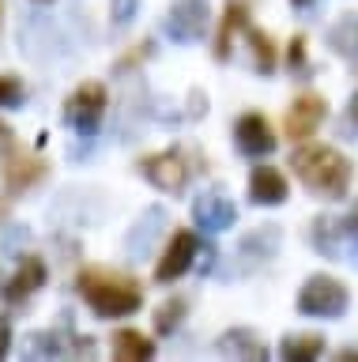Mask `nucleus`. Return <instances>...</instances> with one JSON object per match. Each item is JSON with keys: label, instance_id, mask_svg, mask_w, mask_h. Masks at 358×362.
Here are the masks:
<instances>
[{"label": "nucleus", "instance_id": "29", "mask_svg": "<svg viewBox=\"0 0 358 362\" xmlns=\"http://www.w3.org/2000/svg\"><path fill=\"white\" fill-rule=\"evenodd\" d=\"M347 117H351L358 124V90H354V98H351V106H347Z\"/></svg>", "mask_w": 358, "mask_h": 362}, {"label": "nucleus", "instance_id": "32", "mask_svg": "<svg viewBox=\"0 0 358 362\" xmlns=\"http://www.w3.org/2000/svg\"><path fill=\"white\" fill-rule=\"evenodd\" d=\"M0 27H4V0H0Z\"/></svg>", "mask_w": 358, "mask_h": 362}, {"label": "nucleus", "instance_id": "31", "mask_svg": "<svg viewBox=\"0 0 358 362\" xmlns=\"http://www.w3.org/2000/svg\"><path fill=\"white\" fill-rule=\"evenodd\" d=\"M294 8H309V4H317V0H290Z\"/></svg>", "mask_w": 358, "mask_h": 362}, {"label": "nucleus", "instance_id": "13", "mask_svg": "<svg viewBox=\"0 0 358 362\" xmlns=\"http://www.w3.org/2000/svg\"><path fill=\"white\" fill-rule=\"evenodd\" d=\"M193 219L204 226L208 234H222L238 223V204L230 197H222V192H215V189H208L193 200Z\"/></svg>", "mask_w": 358, "mask_h": 362}, {"label": "nucleus", "instance_id": "16", "mask_svg": "<svg viewBox=\"0 0 358 362\" xmlns=\"http://www.w3.org/2000/svg\"><path fill=\"white\" fill-rule=\"evenodd\" d=\"M109 355L117 362H148L159 355V344L140 328H117L114 339H109Z\"/></svg>", "mask_w": 358, "mask_h": 362}, {"label": "nucleus", "instance_id": "6", "mask_svg": "<svg viewBox=\"0 0 358 362\" xmlns=\"http://www.w3.org/2000/svg\"><path fill=\"white\" fill-rule=\"evenodd\" d=\"M196 253H200V234L189 230V226H177V230L166 238V249L155 264V283L170 287L174 279H181L189 268L196 264Z\"/></svg>", "mask_w": 358, "mask_h": 362}, {"label": "nucleus", "instance_id": "4", "mask_svg": "<svg viewBox=\"0 0 358 362\" xmlns=\"http://www.w3.org/2000/svg\"><path fill=\"white\" fill-rule=\"evenodd\" d=\"M106 106H109V90H106L102 79H83V83L64 98V124L80 136H95L102 129Z\"/></svg>", "mask_w": 358, "mask_h": 362}, {"label": "nucleus", "instance_id": "2", "mask_svg": "<svg viewBox=\"0 0 358 362\" xmlns=\"http://www.w3.org/2000/svg\"><path fill=\"white\" fill-rule=\"evenodd\" d=\"M290 170H294V177L309 192L328 197V200H343L347 189H351V177H354L351 158H347L340 147L313 144V140H302L294 147V155H290Z\"/></svg>", "mask_w": 358, "mask_h": 362}, {"label": "nucleus", "instance_id": "7", "mask_svg": "<svg viewBox=\"0 0 358 362\" xmlns=\"http://www.w3.org/2000/svg\"><path fill=\"white\" fill-rule=\"evenodd\" d=\"M208 23H211V4L208 0H174L170 11H166L162 27L174 42L193 45L208 38Z\"/></svg>", "mask_w": 358, "mask_h": 362}, {"label": "nucleus", "instance_id": "20", "mask_svg": "<svg viewBox=\"0 0 358 362\" xmlns=\"http://www.w3.org/2000/svg\"><path fill=\"white\" fill-rule=\"evenodd\" d=\"M185 317H189V302L181 298V294H174V298L159 302V310H151V328H155V336H174L177 328L185 325Z\"/></svg>", "mask_w": 358, "mask_h": 362}, {"label": "nucleus", "instance_id": "28", "mask_svg": "<svg viewBox=\"0 0 358 362\" xmlns=\"http://www.w3.org/2000/svg\"><path fill=\"white\" fill-rule=\"evenodd\" d=\"M12 144V129H8V121H0V147Z\"/></svg>", "mask_w": 358, "mask_h": 362}, {"label": "nucleus", "instance_id": "30", "mask_svg": "<svg viewBox=\"0 0 358 362\" xmlns=\"http://www.w3.org/2000/svg\"><path fill=\"white\" fill-rule=\"evenodd\" d=\"M340 358H343V362H351V358H358V351H354V347H347V351H340Z\"/></svg>", "mask_w": 358, "mask_h": 362}, {"label": "nucleus", "instance_id": "17", "mask_svg": "<svg viewBox=\"0 0 358 362\" xmlns=\"http://www.w3.org/2000/svg\"><path fill=\"white\" fill-rule=\"evenodd\" d=\"M324 347H328V339L321 332H290L279 344V358L283 362H313L324 355Z\"/></svg>", "mask_w": 358, "mask_h": 362}, {"label": "nucleus", "instance_id": "1", "mask_svg": "<svg viewBox=\"0 0 358 362\" xmlns=\"http://www.w3.org/2000/svg\"><path fill=\"white\" fill-rule=\"evenodd\" d=\"M76 291L87 302V310L102 321L114 317H132L143 310V287L129 272L106 268V264H87L76 272Z\"/></svg>", "mask_w": 358, "mask_h": 362}, {"label": "nucleus", "instance_id": "3", "mask_svg": "<svg viewBox=\"0 0 358 362\" xmlns=\"http://www.w3.org/2000/svg\"><path fill=\"white\" fill-rule=\"evenodd\" d=\"M347 305H351V291H347L335 276H328V272L309 276L306 283H302L298 298H294V310L302 317H324V321L343 317Z\"/></svg>", "mask_w": 358, "mask_h": 362}, {"label": "nucleus", "instance_id": "22", "mask_svg": "<svg viewBox=\"0 0 358 362\" xmlns=\"http://www.w3.org/2000/svg\"><path fill=\"white\" fill-rule=\"evenodd\" d=\"M287 68H290V76H313V61H309V38L306 34H294L287 45Z\"/></svg>", "mask_w": 358, "mask_h": 362}, {"label": "nucleus", "instance_id": "18", "mask_svg": "<svg viewBox=\"0 0 358 362\" xmlns=\"http://www.w3.org/2000/svg\"><path fill=\"white\" fill-rule=\"evenodd\" d=\"M328 49L358 64V16H340L328 30Z\"/></svg>", "mask_w": 358, "mask_h": 362}, {"label": "nucleus", "instance_id": "25", "mask_svg": "<svg viewBox=\"0 0 358 362\" xmlns=\"http://www.w3.org/2000/svg\"><path fill=\"white\" fill-rule=\"evenodd\" d=\"M140 0H109V19H114V27H129L132 16H136Z\"/></svg>", "mask_w": 358, "mask_h": 362}, {"label": "nucleus", "instance_id": "19", "mask_svg": "<svg viewBox=\"0 0 358 362\" xmlns=\"http://www.w3.org/2000/svg\"><path fill=\"white\" fill-rule=\"evenodd\" d=\"M245 42H249V49H253V68H256L261 76H272L275 64H279V53H275L272 34L249 23V27H245Z\"/></svg>", "mask_w": 358, "mask_h": 362}, {"label": "nucleus", "instance_id": "11", "mask_svg": "<svg viewBox=\"0 0 358 362\" xmlns=\"http://www.w3.org/2000/svg\"><path fill=\"white\" fill-rule=\"evenodd\" d=\"M4 151H8V158H4V192H8V200L19 197V192H27V189H35L38 181L49 174L46 158L16 151V144H8Z\"/></svg>", "mask_w": 358, "mask_h": 362}, {"label": "nucleus", "instance_id": "27", "mask_svg": "<svg viewBox=\"0 0 358 362\" xmlns=\"http://www.w3.org/2000/svg\"><path fill=\"white\" fill-rule=\"evenodd\" d=\"M343 230H347V238H358V200H354V208L347 211V219H343Z\"/></svg>", "mask_w": 358, "mask_h": 362}, {"label": "nucleus", "instance_id": "23", "mask_svg": "<svg viewBox=\"0 0 358 362\" xmlns=\"http://www.w3.org/2000/svg\"><path fill=\"white\" fill-rule=\"evenodd\" d=\"M23 102H27L23 79H19L16 72H4L0 76V110H19Z\"/></svg>", "mask_w": 358, "mask_h": 362}, {"label": "nucleus", "instance_id": "9", "mask_svg": "<svg viewBox=\"0 0 358 362\" xmlns=\"http://www.w3.org/2000/svg\"><path fill=\"white\" fill-rule=\"evenodd\" d=\"M324 117H328V102H324V95H317V90H302V95L287 106L283 132L290 136V144H302L321 129Z\"/></svg>", "mask_w": 358, "mask_h": 362}, {"label": "nucleus", "instance_id": "26", "mask_svg": "<svg viewBox=\"0 0 358 362\" xmlns=\"http://www.w3.org/2000/svg\"><path fill=\"white\" fill-rule=\"evenodd\" d=\"M12 355V317L0 313V358Z\"/></svg>", "mask_w": 358, "mask_h": 362}, {"label": "nucleus", "instance_id": "33", "mask_svg": "<svg viewBox=\"0 0 358 362\" xmlns=\"http://www.w3.org/2000/svg\"><path fill=\"white\" fill-rule=\"evenodd\" d=\"M35 4H53V0H35Z\"/></svg>", "mask_w": 358, "mask_h": 362}, {"label": "nucleus", "instance_id": "8", "mask_svg": "<svg viewBox=\"0 0 358 362\" xmlns=\"http://www.w3.org/2000/svg\"><path fill=\"white\" fill-rule=\"evenodd\" d=\"M234 144H238V151L245 158H268L275 151L279 136L261 110H245L241 117L234 121Z\"/></svg>", "mask_w": 358, "mask_h": 362}, {"label": "nucleus", "instance_id": "10", "mask_svg": "<svg viewBox=\"0 0 358 362\" xmlns=\"http://www.w3.org/2000/svg\"><path fill=\"white\" fill-rule=\"evenodd\" d=\"M46 279H49L46 260H42L38 253H27V257L16 264L12 276L0 283V298H4L8 305H19V302H27L30 294H38L42 287H46Z\"/></svg>", "mask_w": 358, "mask_h": 362}, {"label": "nucleus", "instance_id": "5", "mask_svg": "<svg viewBox=\"0 0 358 362\" xmlns=\"http://www.w3.org/2000/svg\"><path fill=\"white\" fill-rule=\"evenodd\" d=\"M136 170L143 177L151 181L155 189H162V192H170V197H181L185 185H189V177H193V163L185 158V147H166V151H155V155H143Z\"/></svg>", "mask_w": 358, "mask_h": 362}, {"label": "nucleus", "instance_id": "24", "mask_svg": "<svg viewBox=\"0 0 358 362\" xmlns=\"http://www.w3.org/2000/svg\"><path fill=\"white\" fill-rule=\"evenodd\" d=\"M151 53H155V42L132 45V49H129L125 57H117V61H114V72H132V68H136V64H143Z\"/></svg>", "mask_w": 358, "mask_h": 362}, {"label": "nucleus", "instance_id": "12", "mask_svg": "<svg viewBox=\"0 0 358 362\" xmlns=\"http://www.w3.org/2000/svg\"><path fill=\"white\" fill-rule=\"evenodd\" d=\"M287 197H290V181L279 166L261 163L249 170V200L256 208H279V204H287Z\"/></svg>", "mask_w": 358, "mask_h": 362}, {"label": "nucleus", "instance_id": "14", "mask_svg": "<svg viewBox=\"0 0 358 362\" xmlns=\"http://www.w3.org/2000/svg\"><path fill=\"white\" fill-rule=\"evenodd\" d=\"M215 351H219L222 358H249V362H264V358H268L264 336L256 332V328H249V325H238V328L219 332Z\"/></svg>", "mask_w": 358, "mask_h": 362}, {"label": "nucleus", "instance_id": "15", "mask_svg": "<svg viewBox=\"0 0 358 362\" xmlns=\"http://www.w3.org/2000/svg\"><path fill=\"white\" fill-rule=\"evenodd\" d=\"M249 23H253V19H249V8H245L241 0H230V4L222 8L215 42H211V57H215V61H230L234 38H238V34H245V27H249Z\"/></svg>", "mask_w": 358, "mask_h": 362}, {"label": "nucleus", "instance_id": "21", "mask_svg": "<svg viewBox=\"0 0 358 362\" xmlns=\"http://www.w3.org/2000/svg\"><path fill=\"white\" fill-rule=\"evenodd\" d=\"M343 238H347L343 219L335 223V219H328V215H317V219H313V245H317V253L340 257V242H343Z\"/></svg>", "mask_w": 358, "mask_h": 362}]
</instances>
